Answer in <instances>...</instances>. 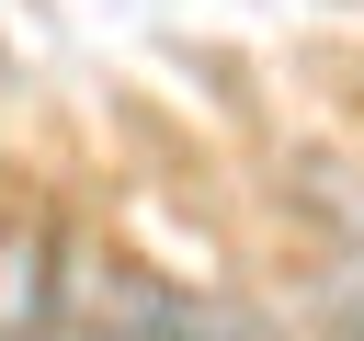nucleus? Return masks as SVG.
<instances>
[{
    "mask_svg": "<svg viewBox=\"0 0 364 341\" xmlns=\"http://www.w3.org/2000/svg\"><path fill=\"white\" fill-rule=\"evenodd\" d=\"M330 307H341V330L364 341V261H353V273H330Z\"/></svg>",
    "mask_w": 364,
    "mask_h": 341,
    "instance_id": "f257e3e1",
    "label": "nucleus"
}]
</instances>
